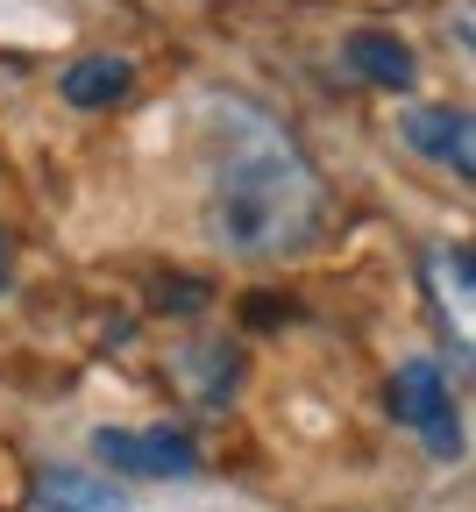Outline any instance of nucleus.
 <instances>
[{
    "mask_svg": "<svg viewBox=\"0 0 476 512\" xmlns=\"http://www.w3.org/2000/svg\"><path fill=\"white\" fill-rule=\"evenodd\" d=\"M57 93L72 100V107H121V100L135 93V64H128V57L93 50V57H79V64H64Z\"/></svg>",
    "mask_w": 476,
    "mask_h": 512,
    "instance_id": "0eeeda50",
    "label": "nucleus"
},
{
    "mask_svg": "<svg viewBox=\"0 0 476 512\" xmlns=\"http://www.w3.org/2000/svg\"><path fill=\"white\" fill-rule=\"evenodd\" d=\"M93 456L121 477H192L199 470V448L171 427H100Z\"/></svg>",
    "mask_w": 476,
    "mask_h": 512,
    "instance_id": "7ed1b4c3",
    "label": "nucleus"
},
{
    "mask_svg": "<svg viewBox=\"0 0 476 512\" xmlns=\"http://www.w3.org/2000/svg\"><path fill=\"white\" fill-rule=\"evenodd\" d=\"M320 207V178L278 121L242 100L214 107V178L199 228L221 256H242V264L292 256L320 235Z\"/></svg>",
    "mask_w": 476,
    "mask_h": 512,
    "instance_id": "f257e3e1",
    "label": "nucleus"
},
{
    "mask_svg": "<svg viewBox=\"0 0 476 512\" xmlns=\"http://www.w3.org/2000/svg\"><path fill=\"white\" fill-rule=\"evenodd\" d=\"M171 377H178V392H185L199 413H221V406L242 392V356H235L228 342H214V335H199V342H185V349L171 356Z\"/></svg>",
    "mask_w": 476,
    "mask_h": 512,
    "instance_id": "20e7f679",
    "label": "nucleus"
},
{
    "mask_svg": "<svg viewBox=\"0 0 476 512\" xmlns=\"http://www.w3.org/2000/svg\"><path fill=\"white\" fill-rule=\"evenodd\" d=\"M342 64L356 79H370V86H384V93H405L420 79V57L405 50L391 29H349V43H342Z\"/></svg>",
    "mask_w": 476,
    "mask_h": 512,
    "instance_id": "423d86ee",
    "label": "nucleus"
},
{
    "mask_svg": "<svg viewBox=\"0 0 476 512\" xmlns=\"http://www.w3.org/2000/svg\"><path fill=\"white\" fill-rule=\"evenodd\" d=\"M43 512H128V498L86 470H43Z\"/></svg>",
    "mask_w": 476,
    "mask_h": 512,
    "instance_id": "1a4fd4ad",
    "label": "nucleus"
},
{
    "mask_svg": "<svg viewBox=\"0 0 476 512\" xmlns=\"http://www.w3.org/2000/svg\"><path fill=\"white\" fill-rule=\"evenodd\" d=\"M15 285V256H8V235H0V292Z\"/></svg>",
    "mask_w": 476,
    "mask_h": 512,
    "instance_id": "9d476101",
    "label": "nucleus"
},
{
    "mask_svg": "<svg viewBox=\"0 0 476 512\" xmlns=\"http://www.w3.org/2000/svg\"><path fill=\"white\" fill-rule=\"evenodd\" d=\"M391 413L405 420V427H420V441L434 448V456H462V413H455V399H448V377L434 370V363H398L391 370Z\"/></svg>",
    "mask_w": 476,
    "mask_h": 512,
    "instance_id": "f03ea898",
    "label": "nucleus"
},
{
    "mask_svg": "<svg viewBox=\"0 0 476 512\" xmlns=\"http://www.w3.org/2000/svg\"><path fill=\"white\" fill-rule=\"evenodd\" d=\"M427 285H434V299H441V328L455 320V342L469 349V306H476L469 249H434V256H427Z\"/></svg>",
    "mask_w": 476,
    "mask_h": 512,
    "instance_id": "6e6552de",
    "label": "nucleus"
},
{
    "mask_svg": "<svg viewBox=\"0 0 476 512\" xmlns=\"http://www.w3.org/2000/svg\"><path fill=\"white\" fill-rule=\"evenodd\" d=\"M405 143H413L427 164H448L455 178H476V121H469V107H413L405 114Z\"/></svg>",
    "mask_w": 476,
    "mask_h": 512,
    "instance_id": "39448f33",
    "label": "nucleus"
}]
</instances>
